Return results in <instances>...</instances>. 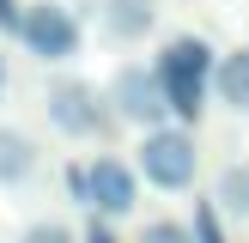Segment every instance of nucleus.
<instances>
[{
  "label": "nucleus",
  "mask_w": 249,
  "mask_h": 243,
  "mask_svg": "<svg viewBox=\"0 0 249 243\" xmlns=\"http://www.w3.org/2000/svg\"><path fill=\"white\" fill-rule=\"evenodd\" d=\"M158 79H164V97H170V116L177 122H201V109H207V97H213V67H219V55H213V43H207L201 31H177L164 49H158Z\"/></svg>",
  "instance_id": "nucleus-1"
},
{
  "label": "nucleus",
  "mask_w": 249,
  "mask_h": 243,
  "mask_svg": "<svg viewBox=\"0 0 249 243\" xmlns=\"http://www.w3.org/2000/svg\"><path fill=\"white\" fill-rule=\"evenodd\" d=\"M134 164H140V176L152 182V189H164V194L195 189V176H201V146H195L189 122H158V128H140Z\"/></svg>",
  "instance_id": "nucleus-2"
},
{
  "label": "nucleus",
  "mask_w": 249,
  "mask_h": 243,
  "mask_svg": "<svg viewBox=\"0 0 249 243\" xmlns=\"http://www.w3.org/2000/svg\"><path fill=\"white\" fill-rule=\"evenodd\" d=\"M43 116L55 134H67V140H97V134L116 122V109H109V91H97L91 79H79V73H55L43 91Z\"/></svg>",
  "instance_id": "nucleus-3"
},
{
  "label": "nucleus",
  "mask_w": 249,
  "mask_h": 243,
  "mask_svg": "<svg viewBox=\"0 0 249 243\" xmlns=\"http://www.w3.org/2000/svg\"><path fill=\"white\" fill-rule=\"evenodd\" d=\"M109 109H116L122 122H134V128H158V122H177L170 116V97H164V79H158L152 61H122L116 73H109Z\"/></svg>",
  "instance_id": "nucleus-4"
},
{
  "label": "nucleus",
  "mask_w": 249,
  "mask_h": 243,
  "mask_svg": "<svg viewBox=\"0 0 249 243\" xmlns=\"http://www.w3.org/2000/svg\"><path fill=\"white\" fill-rule=\"evenodd\" d=\"M18 43H24L31 61L61 67V61L79 55V18H73L61 0H31V6H24V24H18Z\"/></svg>",
  "instance_id": "nucleus-5"
},
{
  "label": "nucleus",
  "mask_w": 249,
  "mask_h": 243,
  "mask_svg": "<svg viewBox=\"0 0 249 243\" xmlns=\"http://www.w3.org/2000/svg\"><path fill=\"white\" fill-rule=\"evenodd\" d=\"M140 164H122V158H91V213L97 219H128L140 207Z\"/></svg>",
  "instance_id": "nucleus-6"
},
{
  "label": "nucleus",
  "mask_w": 249,
  "mask_h": 243,
  "mask_svg": "<svg viewBox=\"0 0 249 243\" xmlns=\"http://www.w3.org/2000/svg\"><path fill=\"white\" fill-rule=\"evenodd\" d=\"M97 31L116 49H134L158 31V0H104L97 6Z\"/></svg>",
  "instance_id": "nucleus-7"
},
{
  "label": "nucleus",
  "mask_w": 249,
  "mask_h": 243,
  "mask_svg": "<svg viewBox=\"0 0 249 243\" xmlns=\"http://www.w3.org/2000/svg\"><path fill=\"white\" fill-rule=\"evenodd\" d=\"M36 170H43V146L24 128L0 122V189H24V182H36Z\"/></svg>",
  "instance_id": "nucleus-8"
},
{
  "label": "nucleus",
  "mask_w": 249,
  "mask_h": 243,
  "mask_svg": "<svg viewBox=\"0 0 249 243\" xmlns=\"http://www.w3.org/2000/svg\"><path fill=\"white\" fill-rule=\"evenodd\" d=\"M213 97L231 109V116H249V43H237L231 55H219V67H213Z\"/></svg>",
  "instance_id": "nucleus-9"
},
{
  "label": "nucleus",
  "mask_w": 249,
  "mask_h": 243,
  "mask_svg": "<svg viewBox=\"0 0 249 243\" xmlns=\"http://www.w3.org/2000/svg\"><path fill=\"white\" fill-rule=\"evenodd\" d=\"M213 201H219V213H225V219L249 225V158H237V164H225V170H219Z\"/></svg>",
  "instance_id": "nucleus-10"
},
{
  "label": "nucleus",
  "mask_w": 249,
  "mask_h": 243,
  "mask_svg": "<svg viewBox=\"0 0 249 243\" xmlns=\"http://www.w3.org/2000/svg\"><path fill=\"white\" fill-rule=\"evenodd\" d=\"M189 225H195V243H231V237H225V213H219V201H213V194L195 207V219H189Z\"/></svg>",
  "instance_id": "nucleus-11"
},
{
  "label": "nucleus",
  "mask_w": 249,
  "mask_h": 243,
  "mask_svg": "<svg viewBox=\"0 0 249 243\" xmlns=\"http://www.w3.org/2000/svg\"><path fill=\"white\" fill-rule=\"evenodd\" d=\"M134 243H195V225H182V219H146Z\"/></svg>",
  "instance_id": "nucleus-12"
},
{
  "label": "nucleus",
  "mask_w": 249,
  "mask_h": 243,
  "mask_svg": "<svg viewBox=\"0 0 249 243\" xmlns=\"http://www.w3.org/2000/svg\"><path fill=\"white\" fill-rule=\"evenodd\" d=\"M18 243H79V231L61 225V219H36V225L18 231Z\"/></svg>",
  "instance_id": "nucleus-13"
},
{
  "label": "nucleus",
  "mask_w": 249,
  "mask_h": 243,
  "mask_svg": "<svg viewBox=\"0 0 249 243\" xmlns=\"http://www.w3.org/2000/svg\"><path fill=\"white\" fill-rule=\"evenodd\" d=\"M61 189H67L73 207H91V164H67L61 170Z\"/></svg>",
  "instance_id": "nucleus-14"
},
{
  "label": "nucleus",
  "mask_w": 249,
  "mask_h": 243,
  "mask_svg": "<svg viewBox=\"0 0 249 243\" xmlns=\"http://www.w3.org/2000/svg\"><path fill=\"white\" fill-rule=\"evenodd\" d=\"M18 24H24V6H18V0H0V31L18 36Z\"/></svg>",
  "instance_id": "nucleus-15"
},
{
  "label": "nucleus",
  "mask_w": 249,
  "mask_h": 243,
  "mask_svg": "<svg viewBox=\"0 0 249 243\" xmlns=\"http://www.w3.org/2000/svg\"><path fill=\"white\" fill-rule=\"evenodd\" d=\"M79 243H116V231H109V219H97V225H85Z\"/></svg>",
  "instance_id": "nucleus-16"
},
{
  "label": "nucleus",
  "mask_w": 249,
  "mask_h": 243,
  "mask_svg": "<svg viewBox=\"0 0 249 243\" xmlns=\"http://www.w3.org/2000/svg\"><path fill=\"white\" fill-rule=\"evenodd\" d=\"M0 91H6V43H0Z\"/></svg>",
  "instance_id": "nucleus-17"
}]
</instances>
